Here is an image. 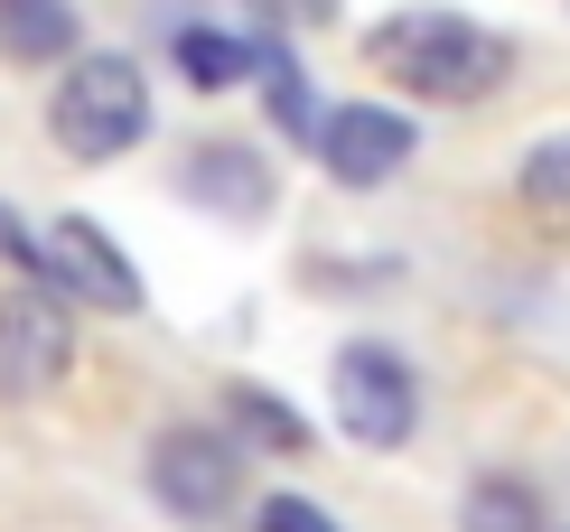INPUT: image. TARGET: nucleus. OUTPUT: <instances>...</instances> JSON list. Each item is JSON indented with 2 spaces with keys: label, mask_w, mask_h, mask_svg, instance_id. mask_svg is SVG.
Segmentation results:
<instances>
[{
  "label": "nucleus",
  "mask_w": 570,
  "mask_h": 532,
  "mask_svg": "<svg viewBox=\"0 0 570 532\" xmlns=\"http://www.w3.org/2000/svg\"><path fill=\"white\" fill-rule=\"evenodd\" d=\"M234 449L216 440V430H159L150 440V495L169 504V514H187V523H206V514H225L234 504Z\"/></svg>",
  "instance_id": "obj_6"
},
{
  "label": "nucleus",
  "mask_w": 570,
  "mask_h": 532,
  "mask_svg": "<svg viewBox=\"0 0 570 532\" xmlns=\"http://www.w3.org/2000/svg\"><path fill=\"white\" fill-rule=\"evenodd\" d=\"M253 76H263L272 122H281V131H291V140H318V112H308V76L291 66V47H253Z\"/></svg>",
  "instance_id": "obj_11"
},
{
  "label": "nucleus",
  "mask_w": 570,
  "mask_h": 532,
  "mask_svg": "<svg viewBox=\"0 0 570 532\" xmlns=\"http://www.w3.org/2000/svg\"><path fill=\"white\" fill-rule=\"evenodd\" d=\"M272 10H291V19H337L346 0H272Z\"/></svg>",
  "instance_id": "obj_16"
},
{
  "label": "nucleus",
  "mask_w": 570,
  "mask_h": 532,
  "mask_svg": "<svg viewBox=\"0 0 570 532\" xmlns=\"http://www.w3.org/2000/svg\"><path fill=\"white\" fill-rule=\"evenodd\" d=\"M47 131H57V150L76 159H122L140 131H150V76H140L131 57H76L57 85V104H47Z\"/></svg>",
  "instance_id": "obj_2"
},
{
  "label": "nucleus",
  "mask_w": 570,
  "mask_h": 532,
  "mask_svg": "<svg viewBox=\"0 0 570 532\" xmlns=\"http://www.w3.org/2000/svg\"><path fill=\"white\" fill-rule=\"evenodd\" d=\"M459 523L468 532H542V495L524 476H478V486L459 495Z\"/></svg>",
  "instance_id": "obj_10"
},
{
  "label": "nucleus",
  "mask_w": 570,
  "mask_h": 532,
  "mask_svg": "<svg viewBox=\"0 0 570 532\" xmlns=\"http://www.w3.org/2000/svg\"><path fill=\"white\" fill-rule=\"evenodd\" d=\"M263 532H337V514H318L308 495H272L263 504Z\"/></svg>",
  "instance_id": "obj_15"
},
{
  "label": "nucleus",
  "mask_w": 570,
  "mask_h": 532,
  "mask_svg": "<svg viewBox=\"0 0 570 532\" xmlns=\"http://www.w3.org/2000/svg\"><path fill=\"white\" fill-rule=\"evenodd\" d=\"M514 187H524L533 215H570V131L561 140H533L524 168H514Z\"/></svg>",
  "instance_id": "obj_12"
},
{
  "label": "nucleus",
  "mask_w": 570,
  "mask_h": 532,
  "mask_svg": "<svg viewBox=\"0 0 570 532\" xmlns=\"http://www.w3.org/2000/svg\"><path fill=\"white\" fill-rule=\"evenodd\" d=\"M178 66L187 85H234L253 66V38H225V29H178Z\"/></svg>",
  "instance_id": "obj_13"
},
{
  "label": "nucleus",
  "mask_w": 570,
  "mask_h": 532,
  "mask_svg": "<svg viewBox=\"0 0 570 532\" xmlns=\"http://www.w3.org/2000/svg\"><path fill=\"white\" fill-rule=\"evenodd\" d=\"M187 197L216 215H272V168L253 150H234V140H216V150L187 159Z\"/></svg>",
  "instance_id": "obj_8"
},
{
  "label": "nucleus",
  "mask_w": 570,
  "mask_h": 532,
  "mask_svg": "<svg viewBox=\"0 0 570 532\" xmlns=\"http://www.w3.org/2000/svg\"><path fill=\"white\" fill-rule=\"evenodd\" d=\"M76 365V318L57 289H0V402L57 393Z\"/></svg>",
  "instance_id": "obj_4"
},
{
  "label": "nucleus",
  "mask_w": 570,
  "mask_h": 532,
  "mask_svg": "<svg viewBox=\"0 0 570 532\" xmlns=\"http://www.w3.org/2000/svg\"><path fill=\"white\" fill-rule=\"evenodd\" d=\"M318 159L337 187H384L402 159H412V122L393 104H337L318 122Z\"/></svg>",
  "instance_id": "obj_7"
},
{
  "label": "nucleus",
  "mask_w": 570,
  "mask_h": 532,
  "mask_svg": "<svg viewBox=\"0 0 570 532\" xmlns=\"http://www.w3.org/2000/svg\"><path fill=\"white\" fill-rule=\"evenodd\" d=\"M38 272L57 280L66 299H85V308H112V318H122V308H140V272L122 262V244H112L104 225H85V215H66V225L38 244Z\"/></svg>",
  "instance_id": "obj_5"
},
{
  "label": "nucleus",
  "mask_w": 570,
  "mask_h": 532,
  "mask_svg": "<svg viewBox=\"0 0 570 532\" xmlns=\"http://www.w3.org/2000/svg\"><path fill=\"white\" fill-rule=\"evenodd\" d=\"M365 57L384 66L412 104H478V93L505 85L514 47H505V29H487V19H468V10H393L384 29L365 38Z\"/></svg>",
  "instance_id": "obj_1"
},
{
  "label": "nucleus",
  "mask_w": 570,
  "mask_h": 532,
  "mask_svg": "<svg viewBox=\"0 0 570 532\" xmlns=\"http://www.w3.org/2000/svg\"><path fill=\"white\" fill-rule=\"evenodd\" d=\"M0 57L10 66L76 57V0H0Z\"/></svg>",
  "instance_id": "obj_9"
},
{
  "label": "nucleus",
  "mask_w": 570,
  "mask_h": 532,
  "mask_svg": "<svg viewBox=\"0 0 570 532\" xmlns=\"http://www.w3.org/2000/svg\"><path fill=\"white\" fill-rule=\"evenodd\" d=\"M234 421H244L263 449H299V440H308L291 411H281V393H263V383H244V393H234Z\"/></svg>",
  "instance_id": "obj_14"
},
{
  "label": "nucleus",
  "mask_w": 570,
  "mask_h": 532,
  "mask_svg": "<svg viewBox=\"0 0 570 532\" xmlns=\"http://www.w3.org/2000/svg\"><path fill=\"white\" fill-rule=\"evenodd\" d=\"M327 402H337V430L365 449H402L421 430V383L402 365L393 346H374V336H355L337 355V374H327Z\"/></svg>",
  "instance_id": "obj_3"
}]
</instances>
